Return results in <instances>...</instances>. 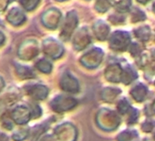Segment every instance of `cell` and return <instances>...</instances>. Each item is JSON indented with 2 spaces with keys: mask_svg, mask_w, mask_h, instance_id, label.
Here are the masks:
<instances>
[{
  "mask_svg": "<svg viewBox=\"0 0 155 141\" xmlns=\"http://www.w3.org/2000/svg\"><path fill=\"white\" fill-rule=\"evenodd\" d=\"M44 52L49 55L51 58H58L63 52V48L57 40L53 39H48L44 41Z\"/></svg>",
  "mask_w": 155,
  "mask_h": 141,
  "instance_id": "9",
  "label": "cell"
},
{
  "mask_svg": "<svg viewBox=\"0 0 155 141\" xmlns=\"http://www.w3.org/2000/svg\"><path fill=\"white\" fill-rule=\"evenodd\" d=\"M5 40H6V37H5V35H4V33L0 31V46L4 44Z\"/></svg>",
  "mask_w": 155,
  "mask_h": 141,
  "instance_id": "30",
  "label": "cell"
},
{
  "mask_svg": "<svg viewBox=\"0 0 155 141\" xmlns=\"http://www.w3.org/2000/svg\"><path fill=\"white\" fill-rule=\"evenodd\" d=\"M130 19H131V22L136 23V22L145 20L146 16L140 9L137 8H133L130 11Z\"/></svg>",
  "mask_w": 155,
  "mask_h": 141,
  "instance_id": "20",
  "label": "cell"
},
{
  "mask_svg": "<svg viewBox=\"0 0 155 141\" xmlns=\"http://www.w3.org/2000/svg\"><path fill=\"white\" fill-rule=\"evenodd\" d=\"M5 87V81L3 80L2 77H0V92L2 91V89Z\"/></svg>",
  "mask_w": 155,
  "mask_h": 141,
  "instance_id": "31",
  "label": "cell"
},
{
  "mask_svg": "<svg viewBox=\"0 0 155 141\" xmlns=\"http://www.w3.org/2000/svg\"><path fill=\"white\" fill-rule=\"evenodd\" d=\"M28 136V129L25 128V127H22V128H18V130H16L13 133L12 137H13V139L15 141H22Z\"/></svg>",
  "mask_w": 155,
  "mask_h": 141,
  "instance_id": "23",
  "label": "cell"
},
{
  "mask_svg": "<svg viewBox=\"0 0 155 141\" xmlns=\"http://www.w3.org/2000/svg\"><path fill=\"white\" fill-rule=\"evenodd\" d=\"M11 118L14 122H16L18 125H24L29 121L31 118V112L30 110L26 106H18L15 109H13L11 113Z\"/></svg>",
  "mask_w": 155,
  "mask_h": 141,
  "instance_id": "7",
  "label": "cell"
},
{
  "mask_svg": "<svg viewBox=\"0 0 155 141\" xmlns=\"http://www.w3.org/2000/svg\"><path fill=\"white\" fill-rule=\"evenodd\" d=\"M78 25V17L75 11H70L67 14L66 19L64 21V24L62 26L60 38L63 40H68L71 37L74 29H76Z\"/></svg>",
  "mask_w": 155,
  "mask_h": 141,
  "instance_id": "2",
  "label": "cell"
},
{
  "mask_svg": "<svg viewBox=\"0 0 155 141\" xmlns=\"http://www.w3.org/2000/svg\"><path fill=\"white\" fill-rule=\"evenodd\" d=\"M20 5L27 11H31L35 9L39 4L40 0H19Z\"/></svg>",
  "mask_w": 155,
  "mask_h": 141,
  "instance_id": "21",
  "label": "cell"
},
{
  "mask_svg": "<svg viewBox=\"0 0 155 141\" xmlns=\"http://www.w3.org/2000/svg\"><path fill=\"white\" fill-rule=\"evenodd\" d=\"M130 44V36L127 31H115L110 38V46L114 50H125Z\"/></svg>",
  "mask_w": 155,
  "mask_h": 141,
  "instance_id": "1",
  "label": "cell"
},
{
  "mask_svg": "<svg viewBox=\"0 0 155 141\" xmlns=\"http://www.w3.org/2000/svg\"><path fill=\"white\" fill-rule=\"evenodd\" d=\"M111 5L120 13L128 12L131 7V0H110Z\"/></svg>",
  "mask_w": 155,
  "mask_h": 141,
  "instance_id": "15",
  "label": "cell"
},
{
  "mask_svg": "<svg viewBox=\"0 0 155 141\" xmlns=\"http://www.w3.org/2000/svg\"><path fill=\"white\" fill-rule=\"evenodd\" d=\"M137 78V74L135 70L130 67L127 66L124 70H122V74H121V81L125 84H129L131 82H133Z\"/></svg>",
  "mask_w": 155,
  "mask_h": 141,
  "instance_id": "16",
  "label": "cell"
},
{
  "mask_svg": "<svg viewBox=\"0 0 155 141\" xmlns=\"http://www.w3.org/2000/svg\"><path fill=\"white\" fill-rule=\"evenodd\" d=\"M111 1L110 0H97L95 9L100 13H105L110 7Z\"/></svg>",
  "mask_w": 155,
  "mask_h": 141,
  "instance_id": "22",
  "label": "cell"
},
{
  "mask_svg": "<svg viewBox=\"0 0 155 141\" xmlns=\"http://www.w3.org/2000/svg\"><path fill=\"white\" fill-rule=\"evenodd\" d=\"M133 133H135V132H132V131H124V132H122L120 136H119V137H118V139H120V138H123L124 137V140L123 141H130L133 136H132V134Z\"/></svg>",
  "mask_w": 155,
  "mask_h": 141,
  "instance_id": "26",
  "label": "cell"
},
{
  "mask_svg": "<svg viewBox=\"0 0 155 141\" xmlns=\"http://www.w3.org/2000/svg\"><path fill=\"white\" fill-rule=\"evenodd\" d=\"M147 92L148 90L146 86L143 85L142 84H139L132 88V90L130 91V94H131V96L137 102H142L147 95Z\"/></svg>",
  "mask_w": 155,
  "mask_h": 141,
  "instance_id": "14",
  "label": "cell"
},
{
  "mask_svg": "<svg viewBox=\"0 0 155 141\" xmlns=\"http://www.w3.org/2000/svg\"><path fill=\"white\" fill-rule=\"evenodd\" d=\"M60 87L68 93H77L80 90V85L77 79L73 77L68 72L64 73L60 79Z\"/></svg>",
  "mask_w": 155,
  "mask_h": 141,
  "instance_id": "6",
  "label": "cell"
},
{
  "mask_svg": "<svg viewBox=\"0 0 155 141\" xmlns=\"http://www.w3.org/2000/svg\"><path fill=\"white\" fill-rule=\"evenodd\" d=\"M30 112H31V117L33 118H38L41 115V110L38 105H33Z\"/></svg>",
  "mask_w": 155,
  "mask_h": 141,
  "instance_id": "25",
  "label": "cell"
},
{
  "mask_svg": "<svg viewBox=\"0 0 155 141\" xmlns=\"http://www.w3.org/2000/svg\"><path fill=\"white\" fill-rule=\"evenodd\" d=\"M25 89L28 95L34 100H44L48 95V89L42 84H29Z\"/></svg>",
  "mask_w": 155,
  "mask_h": 141,
  "instance_id": "8",
  "label": "cell"
},
{
  "mask_svg": "<svg viewBox=\"0 0 155 141\" xmlns=\"http://www.w3.org/2000/svg\"><path fill=\"white\" fill-rule=\"evenodd\" d=\"M36 67L37 69H38L40 72L44 73V74H49L52 70V65L51 63L45 60V59H42V60H39L37 63H36Z\"/></svg>",
  "mask_w": 155,
  "mask_h": 141,
  "instance_id": "19",
  "label": "cell"
},
{
  "mask_svg": "<svg viewBox=\"0 0 155 141\" xmlns=\"http://www.w3.org/2000/svg\"><path fill=\"white\" fill-rule=\"evenodd\" d=\"M103 52L100 48H93L81 59L82 64L88 68H93L100 64L102 60Z\"/></svg>",
  "mask_w": 155,
  "mask_h": 141,
  "instance_id": "3",
  "label": "cell"
},
{
  "mask_svg": "<svg viewBox=\"0 0 155 141\" xmlns=\"http://www.w3.org/2000/svg\"><path fill=\"white\" fill-rule=\"evenodd\" d=\"M130 105V104L128 103V101L126 99H122L119 102L118 104V109H119V112L120 114H125L129 111Z\"/></svg>",
  "mask_w": 155,
  "mask_h": 141,
  "instance_id": "24",
  "label": "cell"
},
{
  "mask_svg": "<svg viewBox=\"0 0 155 141\" xmlns=\"http://www.w3.org/2000/svg\"><path fill=\"white\" fill-rule=\"evenodd\" d=\"M152 9H153V11H154V13H155V3L153 4V8H152Z\"/></svg>",
  "mask_w": 155,
  "mask_h": 141,
  "instance_id": "33",
  "label": "cell"
},
{
  "mask_svg": "<svg viewBox=\"0 0 155 141\" xmlns=\"http://www.w3.org/2000/svg\"><path fill=\"white\" fill-rule=\"evenodd\" d=\"M60 18L61 14L58 9H50L42 15V22L47 28L55 29L60 21Z\"/></svg>",
  "mask_w": 155,
  "mask_h": 141,
  "instance_id": "5",
  "label": "cell"
},
{
  "mask_svg": "<svg viewBox=\"0 0 155 141\" xmlns=\"http://www.w3.org/2000/svg\"><path fill=\"white\" fill-rule=\"evenodd\" d=\"M137 1L140 4H146L150 1V0H137Z\"/></svg>",
  "mask_w": 155,
  "mask_h": 141,
  "instance_id": "32",
  "label": "cell"
},
{
  "mask_svg": "<svg viewBox=\"0 0 155 141\" xmlns=\"http://www.w3.org/2000/svg\"><path fill=\"white\" fill-rule=\"evenodd\" d=\"M121 74H122V70L120 68V65L118 63L110 64L108 66L106 69V78L110 82L117 83L121 80Z\"/></svg>",
  "mask_w": 155,
  "mask_h": 141,
  "instance_id": "12",
  "label": "cell"
},
{
  "mask_svg": "<svg viewBox=\"0 0 155 141\" xmlns=\"http://www.w3.org/2000/svg\"><path fill=\"white\" fill-rule=\"evenodd\" d=\"M16 72L21 79H30L35 77V74L33 70L27 66H22L19 64H16Z\"/></svg>",
  "mask_w": 155,
  "mask_h": 141,
  "instance_id": "17",
  "label": "cell"
},
{
  "mask_svg": "<svg viewBox=\"0 0 155 141\" xmlns=\"http://www.w3.org/2000/svg\"><path fill=\"white\" fill-rule=\"evenodd\" d=\"M9 2H10V0H0V11L4 10Z\"/></svg>",
  "mask_w": 155,
  "mask_h": 141,
  "instance_id": "28",
  "label": "cell"
},
{
  "mask_svg": "<svg viewBox=\"0 0 155 141\" xmlns=\"http://www.w3.org/2000/svg\"><path fill=\"white\" fill-rule=\"evenodd\" d=\"M7 20L13 26H20L26 21V15L18 8H13L8 13Z\"/></svg>",
  "mask_w": 155,
  "mask_h": 141,
  "instance_id": "11",
  "label": "cell"
},
{
  "mask_svg": "<svg viewBox=\"0 0 155 141\" xmlns=\"http://www.w3.org/2000/svg\"><path fill=\"white\" fill-rule=\"evenodd\" d=\"M93 30H94L96 38L100 40H105L110 33L109 26L101 20H99L94 24Z\"/></svg>",
  "mask_w": 155,
  "mask_h": 141,
  "instance_id": "13",
  "label": "cell"
},
{
  "mask_svg": "<svg viewBox=\"0 0 155 141\" xmlns=\"http://www.w3.org/2000/svg\"><path fill=\"white\" fill-rule=\"evenodd\" d=\"M135 37L142 42L148 41L150 37V29L148 26H142L134 30Z\"/></svg>",
  "mask_w": 155,
  "mask_h": 141,
  "instance_id": "18",
  "label": "cell"
},
{
  "mask_svg": "<svg viewBox=\"0 0 155 141\" xmlns=\"http://www.w3.org/2000/svg\"><path fill=\"white\" fill-rule=\"evenodd\" d=\"M38 50L36 42H25L18 49V55L23 60H30L36 56Z\"/></svg>",
  "mask_w": 155,
  "mask_h": 141,
  "instance_id": "10",
  "label": "cell"
},
{
  "mask_svg": "<svg viewBox=\"0 0 155 141\" xmlns=\"http://www.w3.org/2000/svg\"><path fill=\"white\" fill-rule=\"evenodd\" d=\"M154 125H155V124H153V123H151V122H146V123L142 126V128H143L144 131L150 132V131L153 128Z\"/></svg>",
  "mask_w": 155,
  "mask_h": 141,
  "instance_id": "27",
  "label": "cell"
},
{
  "mask_svg": "<svg viewBox=\"0 0 155 141\" xmlns=\"http://www.w3.org/2000/svg\"><path fill=\"white\" fill-rule=\"evenodd\" d=\"M0 141H8V136L5 133L1 132V131H0Z\"/></svg>",
  "mask_w": 155,
  "mask_h": 141,
  "instance_id": "29",
  "label": "cell"
},
{
  "mask_svg": "<svg viewBox=\"0 0 155 141\" xmlns=\"http://www.w3.org/2000/svg\"><path fill=\"white\" fill-rule=\"evenodd\" d=\"M77 102L75 99L70 98V97H66V96H58L53 99L51 102V107L54 111L56 112H62L68 110L76 105Z\"/></svg>",
  "mask_w": 155,
  "mask_h": 141,
  "instance_id": "4",
  "label": "cell"
}]
</instances>
